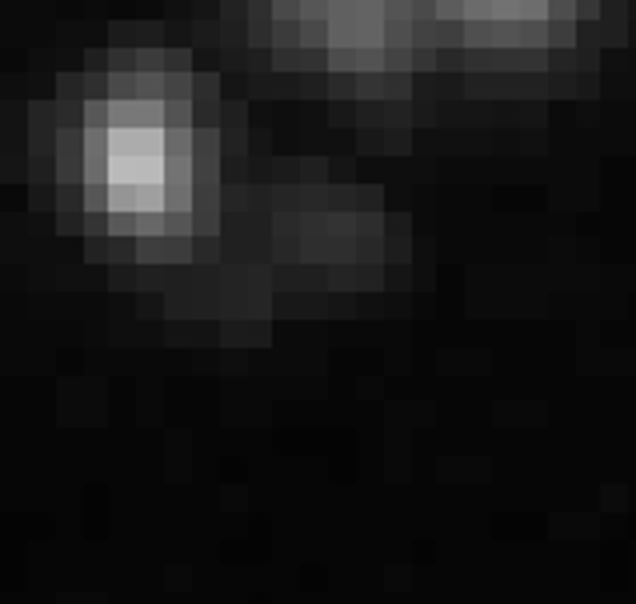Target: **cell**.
I'll return each instance as SVG.
<instances>
[{
    "mask_svg": "<svg viewBox=\"0 0 636 604\" xmlns=\"http://www.w3.org/2000/svg\"><path fill=\"white\" fill-rule=\"evenodd\" d=\"M113 172L124 188H152L161 180V156L152 140H136V136L120 140L113 148Z\"/></svg>",
    "mask_w": 636,
    "mask_h": 604,
    "instance_id": "cell-1",
    "label": "cell"
}]
</instances>
